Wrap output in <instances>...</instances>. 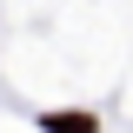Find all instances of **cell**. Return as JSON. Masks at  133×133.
<instances>
[{
  "label": "cell",
  "instance_id": "obj_1",
  "mask_svg": "<svg viewBox=\"0 0 133 133\" xmlns=\"http://www.w3.org/2000/svg\"><path fill=\"white\" fill-rule=\"evenodd\" d=\"M47 133H93V113H47Z\"/></svg>",
  "mask_w": 133,
  "mask_h": 133
}]
</instances>
